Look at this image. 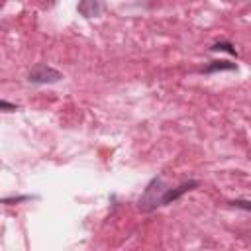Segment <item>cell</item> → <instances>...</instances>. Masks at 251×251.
Returning <instances> with one entry per match:
<instances>
[{
  "label": "cell",
  "mask_w": 251,
  "mask_h": 251,
  "mask_svg": "<svg viewBox=\"0 0 251 251\" xmlns=\"http://www.w3.org/2000/svg\"><path fill=\"white\" fill-rule=\"evenodd\" d=\"M169 186L165 184V180L161 176H155L143 190L141 198H139V208L145 210V212H151L159 206H163V194Z\"/></svg>",
  "instance_id": "obj_1"
},
{
  "label": "cell",
  "mask_w": 251,
  "mask_h": 251,
  "mask_svg": "<svg viewBox=\"0 0 251 251\" xmlns=\"http://www.w3.org/2000/svg\"><path fill=\"white\" fill-rule=\"evenodd\" d=\"M61 78H63V75L57 69H53L45 63H37L27 73V80L31 84H53V82H59Z\"/></svg>",
  "instance_id": "obj_2"
},
{
  "label": "cell",
  "mask_w": 251,
  "mask_h": 251,
  "mask_svg": "<svg viewBox=\"0 0 251 251\" xmlns=\"http://www.w3.org/2000/svg\"><path fill=\"white\" fill-rule=\"evenodd\" d=\"M198 184H200L198 180H186V182H182V184H178V186H175V188H167V190H165V194H163V206H167V204H171V202L178 200L182 194H186V192L194 190Z\"/></svg>",
  "instance_id": "obj_3"
},
{
  "label": "cell",
  "mask_w": 251,
  "mask_h": 251,
  "mask_svg": "<svg viewBox=\"0 0 251 251\" xmlns=\"http://www.w3.org/2000/svg\"><path fill=\"white\" fill-rule=\"evenodd\" d=\"M78 12L84 18H96L102 14V4L100 0H78Z\"/></svg>",
  "instance_id": "obj_4"
},
{
  "label": "cell",
  "mask_w": 251,
  "mask_h": 251,
  "mask_svg": "<svg viewBox=\"0 0 251 251\" xmlns=\"http://www.w3.org/2000/svg\"><path fill=\"white\" fill-rule=\"evenodd\" d=\"M235 63H229V61H224V59H216V61H210V65H206L202 69V73H216V71H235Z\"/></svg>",
  "instance_id": "obj_5"
},
{
  "label": "cell",
  "mask_w": 251,
  "mask_h": 251,
  "mask_svg": "<svg viewBox=\"0 0 251 251\" xmlns=\"http://www.w3.org/2000/svg\"><path fill=\"white\" fill-rule=\"evenodd\" d=\"M210 49H212V51H226V53H229V55H235V57H237L235 47H233L231 43H227V41H216Z\"/></svg>",
  "instance_id": "obj_6"
},
{
  "label": "cell",
  "mask_w": 251,
  "mask_h": 251,
  "mask_svg": "<svg viewBox=\"0 0 251 251\" xmlns=\"http://www.w3.org/2000/svg\"><path fill=\"white\" fill-rule=\"evenodd\" d=\"M231 206H235V208H241V210H247V212H251V200H231L229 202Z\"/></svg>",
  "instance_id": "obj_7"
},
{
  "label": "cell",
  "mask_w": 251,
  "mask_h": 251,
  "mask_svg": "<svg viewBox=\"0 0 251 251\" xmlns=\"http://www.w3.org/2000/svg\"><path fill=\"white\" fill-rule=\"evenodd\" d=\"M0 108H2L4 112H14V110H18V106H16V104H10L8 100H0Z\"/></svg>",
  "instance_id": "obj_8"
},
{
  "label": "cell",
  "mask_w": 251,
  "mask_h": 251,
  "mask_svg": "<svg viewBox=\"0 0 251 251\" xmlns=\"http://www.w3.org/2000/svg\"><path fill=\"white\" fill-rule=\"evenodd\" d=\"M29 196H18V198H6L4 204H12V202H22V200H27Z\"/></svg>",
  "instance_id": "obj_9"
}]
</instances>
